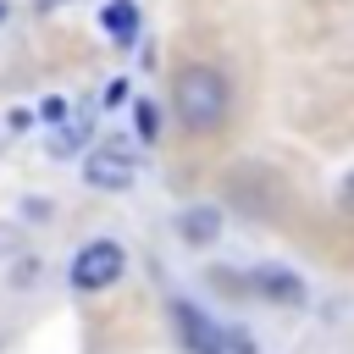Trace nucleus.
<instances>
[{
  "instance_id": "obj_1",
  "label": "nucleus",
  "mask_w": 354,
  "mask_h": 354,
  "mask_svg": "<svg viewBox=\"0 0 354 354\" xmlns=\"http://www.w3.org/2000/svg\"><path fill=\"white\" fill-rule=\"evenodd\" d=\"M171 111H177V122H183L188 133H216V127L227 122V111H232V83H227V72L210 66V61L177 66V77H171Z\"/></svg>"
},
{
  "instance_id": "obj_2",
  "label": "nucleus",
  "mask_w": 354,
  "mask_h": 354,
  "mask_svg": "<svg viewBox=\"0 0 354 354\" xmlns=\"http://www.w3.org/2000/svg\"><path fill=\"white\" fill-rule=\"evenodd\" d=\"M171 315H177V326H183V337H188L194 354H254V337H249L243 326H216V321H205L188 299H177Z\"/></svg>"
},
{
  "instance_id": "obj_3",
  "label": "nucleus",
  "mask_w": 354,
  "mask_h": 354,
  "mask_svg": "<svg viewBox=\"0 0 354 354\" xmlns=\"http://www.w3.org/2000/svg\"><path fill=\"white\" fill-rule=\"evenodd\" d=\"M122 266H127V254H122V243H111V238H94V243H83L77 254H72V288H83V293H100V288H111L116 277H122Z\"/></svg>"
},
{
  "instance_id": "obj_4",
  "label": "nucleus",
  "mask_w": 354,
  "mask_h": 354,
  "mask_svg": "<svg viewBox=\"0 0 354 354\" xmlns=\"http://www.w3.org/2000/svg\"><path fill=\"white\" fill-rule=\"evenodd\" d=\"M83 177L94 183V188H133V177H138V155L127 149V144H100L88 160H83Z\"/></svg>"
},
{
  "instance_id": "obj_5",
  "label": "nucleus",
  "mask_w": 354,
  "mask_h": 354,
  "mask_svg": "<svg viewBox=\"0 0 354 354\" xmlns=\"http://www.w3.org/2000/svg\"><path fill=\"white\" fill-rule=\"evenodd\" d=\"M249 282H254V293H266V299H277V304H304V282H299L293 271H282V266H260Z\"/></svg>"
},
{
  "instance_id": "obj_6",
  "label": "nucleus",
  "mask_w": 354,
  "mask_h": 354,
  "mask_svg": "<svg viewBox=\"0 0 354 354\" xmlns=\"http://www.w3.org/2000/svg\"><path fill=\"white\" fill-rule=\"evenodd\" d=\"M100 22H105V33L122 39V44L138 39V6H133V0H111V6L100 11Z\"/></svg>"
},
{
  "instance_id": "obj_7",
  "label": "nucleus",
  "mask_w": 354,
  "mask_h": 354,
  "mask_svg": "<svg viewBox=\"0 0 354 354\" xmlns=\"http://www.w3.org/2000/svg\"><path fill=\"white\" fill-rule=\"evenodd\" d=\"M216 232H221V216H216L210 205H199V210L183 216V238H188V243H210Z\"/></svg>"
},
{
  "instance_id": "obj_8",
  "label": "nucleus",
  "mask_w": 354,
  "mask_h": 354,
  "mask_svg": "<svg viewBox=\"0 0 354 354\" xmlns=\"http://www.w3.org/2000/svg\"><path fill=\"white\" fill-rule=\"evenodd\" d=\"M138 138H160V111H155L149 100L138 105Z\"/></svg>"
},
{
  "instance_id": "obj_9",
  "label": "nucleus",
  "mask_w": 354,
  "mask_h": 354,
  "mask_svg": "<svg viewBox=\"0 0 354 354\" xmlns=\"http://www.w3.org/2000/svg\"><path fill=\"white\" fill-rule=\"evenodd\" d=\"M337 205H343V210H354V171L343 177V188H337Z\"/></svg>"
},
{
  "instance_id": "obj_10",
  "label": "nucleus",
  "mask_w": 354,
  "mask_h": 354,
  "mask_svg": "<svg viewBox=\"0 0 354 354\" xmlns=\"http://www.w3.org/2000/svg\"><path fill=\"white\" fill-rule=\"evenodd\" d=\"M122 100H127V83H122V77H116V83H111V88H105V105H122Z\"/></svg>"
},
{
  "instance_id": "obj_11",
  "label": "nucleus",
  "mask_w": 354,
  "mask_h": 354,
  "mask_svg": "<svg viewBox=\"0 0 354 354\" xmlns=\"http://www.w3.org/2000/svg\"><path fill=\"white\" fill-rule=\"evenodd\" d=\"M0 22H6V0H0Z\"/></svg>"
}]
</instances>
